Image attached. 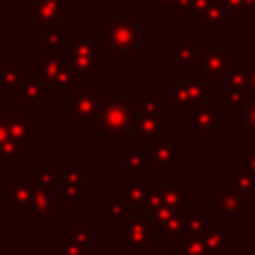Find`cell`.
Wrapping results in <instances>:
<instances>
[]
</instances>
